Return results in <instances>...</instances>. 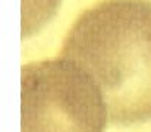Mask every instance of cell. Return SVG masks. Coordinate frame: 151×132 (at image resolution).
<instances>
[{
	"mask_svg": "<svg viewBox=\"0 0 151 132\" xmlns=\"http://www.w3.org/2000/svg\"><path fill=\"white\" fill-rule=\"evenodd\" d=\"M59 57L96 82L111 125L151 120V0H101L85 9Z\"/></svg>",
	"mask_w": 151,
	"mask_h": 132,
	"instance_id": "obj_1",
	"label": "cell"
},
{
	"mask_svg": "<svg viewBox=\"0 0 151 132\" xmlns=\"http://www.w3.org/2000/svg\"><path fill=\"white\" fill-rule=\"evenodd\" d=\"M109 112L96 82L57 57L21 68V132H104Z\"/></svg>",
	"mask_w": 151,
	"mask_h": 132,
	"instance_id": "obj_2",
	"label": "cell"
},
{
	"mask_svg": "<svg viewBox=\"0 0 151 132\" xmlns=\"http://www.w3.org/2000/svg\"><path fill=\"white\" fill-rule=\"evenodd\" d=\"M62 0H22L21 3V37L27 40L38 34L56 16Z\"/></svg>",
	"mask_w": 151,
	"mask_h": 132,
	"instance_id": "obj_3",
	"label": "cell"
}]
</instances>
